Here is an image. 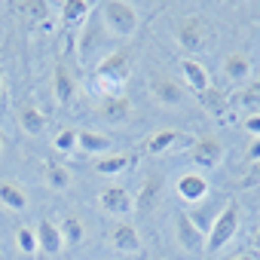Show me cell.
Listing matches in <instances>:
<instances>
[{"mask_svg": "<svg viewBox=\"0 0 260 260\" xmlns=\"http://www.w3.org/2000/svg\"><path fill=\"white\" fill-rule=\"evenodd\" d=\"M132 77V52L128 49H110L98 64H95V83L92 89L101 98L122 95V86Z\"/></svg>", "mask_w": 260, "mask_h": 260, "instance_id": "obj_1", "label": "cell"}, {"mask_svg": "<svg viewBox=\"0 0 260 260\" xmlns=\"http://www.w3.org/2000/svg\"><path fill=\"white\" fill-rule=\"evenodd\" d=\"M239 233V205L236 202H226L223 208H220V214L211 220V226H208V233H205V251H220L233 236Z\"/></svg>", "mask_w": 260, "mask_h": 260, "instance_id": "obj_2", "label": "cell"}, {"mask_svg": "<svg viewBox=\"0 0 260 260\" xmlns=\"http://www.w3.org/2000/svg\"><path fill=\"white\" fill-rule=\"evenodd\" d=\"M101 22L110 34L116 37H132L138 28V13L132 10V4H122V0H107L101 7Z\"/></svg>", "mask_w": 260, "mask_h": 260, "instance_id": "obj_3", "label": "cell"}, {"mask_svg": "<svg viewBox=\"0 0 260 260\" xmlns=\"http://www.w3.org/2000/svg\"><path fill=\"white\" fill-rule=\"evenodd\" d=\"M205 43H208V31H205L202 19L187 16L178 22V46L184 52H199V49H205Z\"/></svg>", "mask_w": 260, "mask_h": 260, "instance_id": "obj_4", "label": "cell"}, {"mask_svg": "<svg viewBox=\"0 0 260 260\" xmlns=\"http://www.w3.org/2000/svg\"><path fill=\"white\" fill-rule=\"evenodd\" d=\"M150 95L162 104V107H178V104H184V86L178 83V80H172L169 74H153L150 77Z\"/></svg>", "mask_w": 260, "mask_h": 260, "instance_id": "obj_5", "label": "cell"}, {"mask_svg": "<svg viewBox=\"0 0 260 260\" xmlns=\"http://www.w3.org/2000/svg\"><path fill=\"white\" fill-rule=\"evenodd\" d=\"M190 159H193L199 169H214V166H220V159H223V144H220L214 135H205V138L193 141Z\"/></svg>", "mask_w": 260, "mask_h": 260, "instance_id": "obj_6", "label": "cell"}, {"mask_svg": "<svg viewBox=\"0 0 260 260\" xmlns=\"http://www.w3.org/2000/svg\"><path fill=\"white\" fill-rule=\"evenodd\" d=\"M175 233H178L181 248H187V251H202V248H205V233H202V230L193 223V217L184 214V211L175 214Z\"/></svg>", "mask_w": 260, "mask_h": 260, "instance_id": "obj_7", "label": "cell"}, {"mask_svg": "<svg viewBox=\"0 0 260 260\" xmlns=\"http://www.w3.org/2000/svg\"><path fill=\"white\" fill-rule=\"evenodd\" d=\"M101 208L107 211V214H116V217H125V214H132L135 211V199H132V193L128 190H122V187H107V190H101Z\"/></svg>", "mask_w": 260, "mask_h": 260, "instance_id": "obj_8", "label": "cell"}, {"mask_svg": "<svg viewBox=\"0 0 260 260\" xmlns=\"http://www.w3.org/2000/svg\"><path fill=\"white\" fill-rule=\"evenodd\" d=\"M175 190H178V196H181L184 202H202V199L208 196V181H205L199 172H187V175L178 178Z\"/></svg>", "mask_w": 260, "mask_h": 260, "instance_id": "obj_9", "label": "cell"}, {"mask_svg": "<svg viewBox=\"0 0 260 260\" xmlns=\"http://www.w3.org/2000/svg\"><path fill=\"white\" fill-rule=\"evenodd\" d=\"M89 16H92V4H89V0H64V4H61V25L68 31L83 28L89 22Z\"/></svg>", "mask_w": 260, "mask_h": 260, "instance_id": "obj_10", "label": "cell"}, {"mask_svg": "<svg viewBox=\"0 0 260 260\" xmlns=\"http://www.w3.org/2000/svg\"><path fill=\"white\" fill-rule=\"evenodd\" d=\"M181 74H184L187 89H193L196 95H202V92L211 89V77H208V71H205L196 58H184V61H181Z\"/></svg>", "mask_w": 260, "mask_h": 260, "instance_id": "obj_11", "label": "cell"}, {"mask_svg": "<svg viewBox=\"0 0 260 260\" xmlns=\"http://www.w3.org/2000/svg\"><path fill=\"white\" fill-rule=\"evenodd\" d=\"M110 242H113L116 251H125V254H138V251H141V236H138L135 223H125V220L113 226Z\"/></svg>", "mask_w": 260, "mask_h": 260, "instance_id": "obj_12", "label": "cell"}, {"mask_svg": "<svg viewBox=\"0 0 260 260\" xmlns=\"http://www.w3.org/2000/svg\"><path fill=\"white\" fill-rule=\"evenodd\" d=\"M34 233H37V245H40V251H46V254H58V251H61L64 239H61L58 223H52L49 217H43V220L34 226Z\"/></svg>", "mask_w": 260, "mask_h": 260, "instance_id": "obj_13", "label": "cell"}, {"mask_svg": "<svg viewBox=\"0 0 260 260\" xmlns=\"http://www.w3.org/2000/svg\"><path fill=\"white\" fill-rule=\"evenodd\" d=\"M101 28H104V22L101 25L98 22H86L83 25V34H80V61H89L95 55V49H101V43H104Z\"/></svg>", "mask_w": 260, "mask_h": 260, "instance_id": "obj_14", "label": "cell"}, {"mask_svg": "<svg viewBox=\"0 0 260 260\" xmlns=\"http://www.w3.org/2000/svg\"><path fill=\"white\" fill-rule=\"evenodd\" d=\"M101 116L107 122H125L132 116V101L125 95H110V98H101Z\"/></svg>", "mask_w": 260, "mask_h": 260, "instance_id": "obj_15", "label": "cell"}, {"mask_svg": "<svg viewBox=\"0 0 260 260\" xmlns=\"http://www.w3.org/2000/svg\"><path fill=\"white\" fill-rule=\"evenodd\" d=\"M223 74H226V80H233V83H245V80L251 77V58H248L245 52H230V55L223 58Z\"/></svg>", "mask_w": 260, "mask_h": 260, "instance_id": "obj_16", "label": "cell"}, {"mask_svg": "<svg viewBox=\"0 0 260 260\" xmlns=\"http://www.w3.org/2000/svg\"><path fill=\"white\" fill-rule=\"evenodd\" d=\"M52 89H55V101L58 104H71L74 95H77V83L71 77V71L64 64H55V80H52Z\"/></svg>", "mask_w": 260, "mask_h": 260, "instance_id": "obj_17", "label": "cell"}, {"mask_svg": "<svg viewBox=\"0 0 260 260\" xmlns=\"http://www.w3.org/2000/svg\"><path fill=\"white\" fill-rule=\"evenodd\" d=\"M77 147L83 153H107L110 150V138L92 132V128H80V132H77Z\"/></svg>", "mask_w": 260, "mask_h": 260, "instance_id": "obj_18", "label": "cell"}, {"mask_svg": "<svg viewBox=\"0 0 260 260\" xmlns=\"http://www.w3.org/2000/svg\"><path fill=\"white\" fill-rule=\"evenodd\" d=\"M132 166H135V156L132 153H113V156H101L95 162V169L101 175H122V172H128Z\"/></svg>", "mask_w": 260, "mask_h": 260, "instance_id": "obj_19", "label": "cell"}, {"mask_svg": "<svg viewBox=\"0 0 260 260\" xmlns=\"http://www.w3.org/2000/svg\"><path fill=\"white\" fill-rule=\"evenodd\" d=\"M0 205H7L10 211H25L28 208V196L22 187L10 184V181H0Z\"/></svg>", "mask_w": 260, "mask_h": 260, "instance_id": "obj_20", "label": "cell"}, {"mask_svg": "<svg viewBox=\"0 0 260 260\" xmlns=\"http://www.w3.org/2000/svg\"><path fill=\"white\" fill-rule=\"evenodd\" d=\"M181 141H187V138L178 132V128H159V132L147 141V153H166V150H172Z\"/></svg>", "mask_w": 260, "mask_h": 260, "instance_id": "obj_21", "label": "cell"}, {"mask_svg": "<svg viewBox=\"0 0 260 260\" xmlns=\"http://www.w3.org/2000/svg\"><path fill=\"white\" fill-rule=\"evenodd\" d=\"M19 122H22V128H25L28 135H40L43 128H46V116H43V110H37L34 104H22Z\"/></svg>", "mask_w": 260, "mask_h": 260, "instance_id": "obj_22", "label": "cell"}, {"mask_svg": "<svg viewBox=\"0 0 260 260\" xmlns=\"http://www.w3.org/2000/svg\"><path fill=\"white\" fill-rule=\"evenodd\" d=\"M43 175H46V184L52 190H68L71 187V172L64 166H58V162H46L43 166Z\"/></svg>", "mask_w": 260, "mask_h": 260, "instance_id": "obj_23", "label": "cell"}, {"mask_svg": "<svg viewBox=\"0 0 260 260\" xmlns=\"http://www.w3.org/2000/svg\"><path fill=\"white\" fill-rule=\"evenodd\" d=\"M159 187H162V181H159V175H150L147 178V184L141 187V196L135 199V208H150L153 202H156V196H159Z\"/></svg>", "mask_w": 260, "mask_h": 260, "instance_id": "obj_24", "label": "cell"}, {"mask_svg": "<svg viewBox=\"0 0 260 260\" xmlns=\"http://www.w3.org/2000/svg\"><path fill=\"white\" fill-rule=\"evenodd\" d=\"M199 101H202V104H205V110H208V113H214V116H220V113L226 110V95H223L217 86H211L208 92H202V95H199Z\"/></svg>", "mask_w": 260, "mask_h": 260, "instance_id": "obj_25", "label": "cell"}, {"mask_svg": "<svg viewBox=\"0 0 260 260\" xmlns=\"http://www.w3.org/2000/svg\"><path fill=\"white\" fill-rule=\"evenodd\" d=\"M58 230H61V239L64 242H71V245H80L83 242V223L77 217H64Z\"/></svg>", "mask_w": 260, "mask_h": 260, "instance_id": "obj_26", "label": "cell"}, {"mask_svg": "<svg viewBox=\"0 0 260 260\" xmlns=\"http://www.w3.org/2000/svg\"><path fill=\"white\" fill-rule=\"evenodd\" d=\"M16 242H19V248H22L25 254H37V251H40V245H37V233L28 230V226H19V230H16Z\"/></svg>", "mask_w": 260, "mask_h": 260, "instance_id": "obj_27", "label": "cell"}, {"mask_svg": "<svg viewBox=\"0 0 260 260\" xmlns=\"http://www.w3.org/2000/svg\"><path fill=\"white\" fill-rule=\"evenodd\" d=\"M233 101H236V104H242V107H260V80H257V83H251V86H245Z\"/></svg>", "mask_w": 260, "mask_h": 260, "instance_id": "obj_28", "label": "cell"}, {"mask_svg": "<svg viewBox=\"0 0 260 260\" xmlns=\"http://www.w3.org/2000/svg\"><path fill=\"white\" fill-rule=\"evenodd\" d=\"M52 144H55L58 153H74V147H77V132H74V128H61Z\"/></svg>", "mask_w": 260, "mask_h": 260, "instance_id": "obj_29", "label": "cell"}, {"mask_svg": "<svg viewBox=\"0 0 260 260\" xmlns=\"http://www.w3.org/2000/svg\"><path fill=\"white\" fill-rule=\"evenodd\" d=\"M25 13H28L31 19H37V22H46L49 4H46V0H31V4H25Z\"/></svg>", "mask_w": 260, "mask_h": 260, "instance_id": "obj_30", "label": "cell"}, {"mask_svg": "<svg viewBox=\"0 0 260 260\" xmlns=\"http://www.w3.org/2000/svg\"><path fill=\"white\" fill-rule=\"evenodd\" d=\"M245 132H251V135H257V138H260V113L245 116Z\"/></svg>", "mask_w": 260, "mask_h": 260, "instance_id": "obj_31", "label": "cell"}, {"mask_svg": "<svg viewBox=\"0 0 260 260\" xmlns=\"http://www.w3.org/2000/svg\"><path fill=\"white\" fill-rule=\"evenodd\" d=\"M245 184L251 187V184H260V162H254L251 169H248V178H245Z\"/></svg>", "mask_w": 260, "mask_h": 260, "instance_id": "obj_32", "label": "cell"}, {"mask_svg": "<svg viewBox=\"0 0 260 260\" xmlns=\"http://www.w3.org/2000/svg\"><path fill=\"white\" fill-rule=\"evenodd\" d=\"M248 162H251V166H254V162H260V138L248 147Z\"/></svg>", "mask_w": 260, "mask_h": 260, "instance_id": "obj_33", "label": "cell"}, {"mask_svg": "<svg viewBox=\"0 0 260 260\" xmlns=\"http://www.w3.org/2000/svg\"><path fill=\"white\" fill-rule=\"evenodd\" d=\"M233 260H257V254L254 251H245V254H236Z\"/></svg>", "mask_w": 260, "mask_h": 260, "instance_id": "obj_34", "label": "cell"}, {"mask_svg": "<svg viewBox=\"0 0 260 260\" xmlns=\"http://www.w3.org/2000/svg\"><path fill=\"white\" fill-rule=\"evenodd\" d=\"M251 245H254V251H257V254H260V226H257V230H254V239H251Z\"/></svg>", "mask_w": 260, "mask_h": 260, "instance_id": "obj_35", "label": "cell"}, {"mask_svg": "<svg viewBox=\"0 0 260 260\" xmlns=\"http://www.w3.org/2000/svg\"><path fill=\"white\" fill-rule=\"evenodd\" d=\"M0 101H4V77H0Z\"/></svg>", "mask_w": 260, "mask_h": 260, "instance_id": "obj_36", "label": "cell"}]
</instances>
